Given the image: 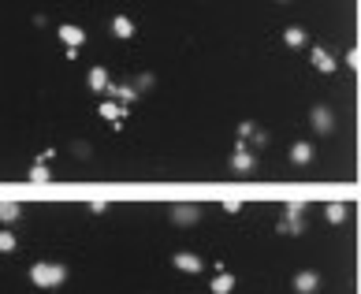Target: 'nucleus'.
Returning <instances> with one entry per match:
<instances>
[{
	"label": "nucleus",
	"instance_id": "obj_11",
	"mask_svg": "<svg viewBox=\"0 0 361 294\" xmlns=\"http://www.w3.org/2000/svg\"><path fill=\"white\" fill-rule=\"evenodd\" d=\"M317 68H320V71H331V68H336V63H331V60L324 56V52H317Z\"/></svg>",
	"mask_w": 361,
	"mask_h": 294
},
{
	"label": "nucleus",
	"instance_id": "obj_6",
	"mask_svg": "<svg viewBox=\"0 0 361 294\" xmlns=\"http://www.w3.org/2000/svg\"><path fill=\"white\" fill-rule=\"evenodd\" d=\"M19 216V205L16 202H0V220H16Z\"/></svg>",
	"mask_w": 361,
	"mask_h": 294
},
{
	"label": "nucleus",
	"instance_id": "obj_12",
	"mask_svg": "<svg viewBox=\"0 0 361 294\" xmlns=\"http://www.w3.org/2000/svg\"><path fill=\"white\" fill-rule=\"evenodd\" d=\"M290 157H294V160H310V149H305V145H294Z\"/></svg>",
	"mask_w": 361,
	"mask_h": 294
},
{
	"label": "nucleus",
	"instance_id": "obj_8",
	"mask_svg": "<svg viewBox=\"0 0 361 294\" xmlns=\"http://www.w3.org/2000/svg\"><path fill=\"white\" fill-rule=\"evenodd\" d=\"M343 216H346L343 205H328V220H331V223H343Z\"/></svg>",
	"mask_w": 361,
	"mask_h": 294
},
{
	"label": "nucleus",
	"instance_id": "obj_3",
	"mask_svg": "<svg viewBox=\"0 0 361 294\" xmlns=\"http://www.w3.org/2000/svg\"><path fill=\"white\" fill-rule=\"evenodd\" d=\"M176 269H183V272H202V261H197L194 253H176Z\"/></svg>",
	"mask_w": 361,
	"mask_h": 294
},
{
	"label": "nucleus",
	"instance_id": "obj_10",
	"mask_svg": "<svg viewBox=\"0 0 361 294\" xmlns=\"http://www.w3.org/2000/svg\"><path fill=\"white\" fill-rule=\"evenodd\" d=\"M112 30H116L119 37H127V34H130V23H127V19H116V23H112Z\"/></svg>",
	"mask_w": 361,
	"mask_h": 294
},
{
	"label": "nucleus",
	"instance_id": "obj_1",
	"mask_svg": "<svg viewBox=\"0 0 361 294\" xmlns=\"http://www.w3.org/2000/svg\"><path fill=\"white\" fill-rule=\"evenodd\" d=\"M30 279L37 287H56V283L68 279V269H63V264H52V261H42V264H34V269H30Z\"/></svg>",
	"mask_w": 361,
	"mask_h": 294
},
{
	"label": "nucleus",
	"instance_id": "obj_2",
	"mask_svg": "<svg viewBox=\"0 0 361 294\" xmlns=\"http://www.w3.org/2000/svg\"><path fill=\"white\" fill-rule=\"evenodd\" d=\"M197 216H202V209H197V205H179V209H171V220H176V223H194Z\"/></svg>",
	"mask_w": 361,
	"mask_h": 294
},
{
	"label": "nucleus",
	"instance_id": "obj_7",
	"mask_svg": "<svg viewBox=\"0 0 361 294\" xmlns=\"http://www.w3.org/2000/svg\"><path fill=\"white\" fill-rule=\"evenodd\" d=\"M231 287H235V279H231V276H220L216 283H212V290H216V294H227Z\"/></svg>",
	"mask_w": 361,
	"mask_h": 294
},
{
	"label": "nucleus",
	"instance_id": "obj_13",
	"mask_svg": "<svg viewBox=\"0 0 361 294\" xmlns=\"http://www.w3.org/2000/svg\"><path fill=\"white\" fill-rule=\"evenodd\" d=\"M11 246H16V238H11V235H0V250H11Z\"/></svg>",
	"mask_w": 361,
	"mask_h": 294
},
{
	"label": "nucleus",
	"instance_id": "obj_9",
	"mask_svg": "<svg viewBox=\"0 0 361 294\" xmlns=\"http://www.w3.org/2000/svg\"><path fill=\"white\" fill-rule=\"evenodd\" d=\"M313 116H317V119H313V123H317L320 130H324V127H331V119H328V112H324V109H317Z\"/></svg>",
	"mask_w": 361,
	"mask_h": 294
},
{
	"label": "nucleus",
	"instance_id": "obj_4",
	"mask_svg": "<svg viewBox=\"0 0 361 294\" xmlns=\"http://www.w3.org/2000/svg\"><path fill=\"white\" fill-rule=\"evenodd\" d=\"M294 287H298V294H313L317 290V276L313 272H302L298 279H294Z\"/></svg>",
	"mask_w": 361,
	"mask_h": 294
},
{
	"label": "nucleus",
	"instance_id": "obj_5",
	"mask_svg": "<svg viewBox=\"0 0 361 294\" xmlns=\"http://www.w3.org/2000/svg\"><path fill=\"white\" fill-rule=\"evenodd\" d=\"M60 37H63L68 45H78V42H82V34H78L75 26H60Z\"/></svg>",
	"mask_w": 361,
	"mask_h": 294
}]
</instances>
